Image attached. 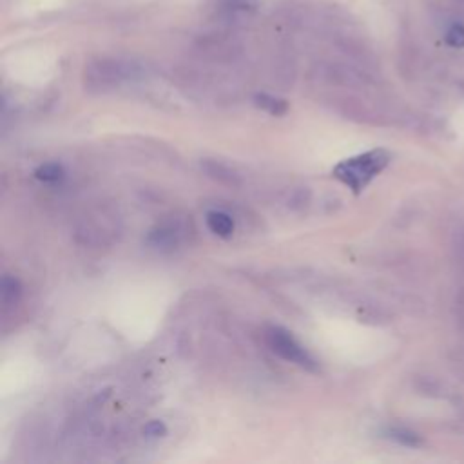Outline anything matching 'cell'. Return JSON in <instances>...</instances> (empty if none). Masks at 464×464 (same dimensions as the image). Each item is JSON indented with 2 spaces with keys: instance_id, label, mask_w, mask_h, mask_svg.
I'll use <instances>...</instances> for the list:
<instances>
[{
  "instance_id": "1",
  "label": "cell",
  "mask_w": 464,
  "mask_h": 464,
  "mask_svg": "<svg viewBox=\"0 0 464 464\" xmlns=\"http://www.w3.org/2000/svg\"><path fill=\"white\" fill-rule=\"evenodd\" d=\"M390 160L392 154L388 150L373 149L343 160L334 167L332 174L348 188H352L353 194H361L368 187V183L388 167Z\"/></svg>"
},
{
  "instance_id": "2",
  "label": "cell",
  "mask_w": 464,
  "mask_h": 464,
  "mask_svg": "<svg viewBox=\"0 0 464 464\" xmlns=\"http://www.w3.org/2000/svg\"><path fill=\"white\" fill-rule=\"evenodd\" d=\"M143 74L134 62L121 58H98L89 62L83 78L89 91H109L127 80H136Z\"/></svg>"
},
{
  "instance_id": "3",
  "label": "cell",
  "mask_w": 464,
  "mask_h": 464,
  "mask_svg": "<svg viewBox=\"0 0 464 464\" xmlns=\"http://www.w3.org/2000/svg\"><path fill=\"white\" fill-rule=\"evenodd\" d=\"M266 344L268 348L279 355L281 359L294 362L308 372H315L317 370V361L310 355V352L285 328L281 326H270L266 330Z\"/></svg>"
},
{
  "instance_id": "4",
  "label": "cell",
  "mask_w": 464,
  "mask_h": 464,
  "mask_svg": "<svg viewBox=\"0 0 464 464\" xmlns=\"http://www.w3.org/2000/svg\"><path fill=\"white\" fill-rule=\"evenodd\" d=\"M199 167L208 178H212L214 181H218L221 185H228V187H237L239 185V176L228 165H225L221 161L205 158V160H201Z\"/></svg>"
},
{
  "instance_id": "5",
  "label": "cell",
  "mask_w": 464,
  "mask_h": 464,
  "mask_svg": "<svg viewBox=\"0 0 464 464\" xmlns=\"http://www.w3.org/2000/svg\"><path fill=\"white\" fill-rule=\"evenodd\" d=\"M207 227L219 237H230L234 232V219L223 210H210L207 214Z\"/></svg>"
},
{
  "instance_id": "6",
  "label": "cell",
  "mask_w": 464,
  "mask_h": 464,
  "mask_svg": "<svg viewBox=\"0 0 464 464\" xmlns=\"http://www.w3.org/2000/svg\"><path fill=\"white\" fill-rule=\"evenodd\" d=\"M223 14H252L259 7V0H219L218 4Z\"/></svg>"
},
{
  "instance_id": "7",
  "label": "cell",
  "mask_w": 464,
  "mask_h": 464,
  "mask_svg": "<svg viewBox=\"0 0 464 464\" xmlns=\"http://www.w3.org/2000/svg\"><path fill=\"white\" fill-rule=\"evenodd\" d=\"M149 243L156 248H172L178 243V230L174 227H158L150 230Z\"/></svg>"
},
{
  "instance_id": "8",
  "label": "cell",
  "mask_w": 464,
  "mask_h": 464,
  "mask_svg": "<svg viewBox=\"0 0 464 464\" xmlns=\"http://www.w3.org/2000/svg\"><path fill=\"white\" fill-rule=\"evenodd\" d=\"M254 103H256L259 109H263V111H266L268 114H274V116H281V114H285L286 109H288V105H286L285 100L276 98V96L266 94V92L256 94V96H254Z\"/></svg>"
},
{
  "instance_id": "9",
  "label": "cell",
  "mask_w": 464,
  "mask_h": 464,
  "mask_svg": "<svg viewBox=\"0 0 464 464\" xmlns=\"http://www.w3.org/2000/svg\"><path fill=\"white\" fill-rule=\"evenodd\" d=\"M22 294V286L18 283L16 277L11 276H4L2 283H0V295H2V303L4 304H14L18 301Z\"/></svg>"
},
{
  "instance_id": "10",
  "label": "cell",
  "mask_w": 464,
  "mask_h": 464,
  "mask_svg": "<svg viewBox=\"0 0 464 464\" xmlns=\"http://www.w3.org/2000/svg\"><path fill=\"white\" fill-rule=\"evenodd\" d=\"M63 167L60 165V163H54V161H51V163H44V165H40L36 170H34V176H36V179H40V181H44V183H56V181H60L62 178H63Z\"/></svg>"
},
{
  "instance_id": "11",
  "label": "cell",
  "mask_w": 464,
  "mask_h": 464,
  "mask_svg": "<svg viewBox=\"0 0 464 464\" xmlns=\"http://www.w3.org/2000/svg\"><path fill=\"white\" fill-rule=\"evenodd\" d=\"M388 437L393 439L395 442L402 444V446H419L420 444V439L417 433L410 431V430H404V428H392L388 430Z\"/></svg>"
},
{
  "instance_id": "12",
  "label": "cell",
  "mask_w": 464,
  "mask_h": 464,
  "mask_svg": "<svg viewBox=\"0 0 464 464\" xmlns=\"http://www.w3.org/2000/svg\"><path fill=\"white\" fill-rule=\"evenodd\" d=\"M444 42L455 49L464 47V24H451L444 34Z\"/></svg>"
},
{
  "instance_id": "13",
  "label": "cell",
  "mask_w": 464,
  "mask_h": 464,
  "mask_svg": "<svg viewBox=\"0 0 464 464\" xmlns=\"http://www.w3.org/2000/svg\"><path fill=\"white\" fill-rule=\"evenodd\" d=\"M143 435L147 439H160V437L167 435V426L161 420H150L143 426Z\"/></svg>"
}]
</instances>
